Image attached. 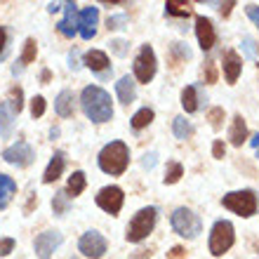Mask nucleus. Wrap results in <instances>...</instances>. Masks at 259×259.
Segmentation results:
<instances>
[{
    "mask_svg": "<svg viewBox=\"0 0 259 259\" xmlns=\"http://www.w3.org/2000/svg\"><path fill=\"white\" fill-rule=\"evenodd\" d=\"M80 104L85 116L92 120V123H106L113 118V104H111V97L106 90L97 88V85H88L80 95Z\"/></svg>",
    "mask_w": 259,
    "mask_h": 259,
    "instance_id": "f257e3e1",
    "label": "nucleus"
},
{
    "mask_svg": "<svg viewBox=\"0 0 259 259\" xmlns=\"http://www.w3.org/2000/svg\"><path fill=\"white\" fill-rule=\"evenodd\" d=\"M130 163V149L123 142H111L99 151V167L106 175H123Z\"/></svg>",
    "mask_w": 259,
    "mask_h": 259,
    "instance_id": "f03ea898",
    "label": "nucleus"
},
{
    "mask_svg": "<svg viewBox=\"0 0 259 259\" xmlns=\"http://www.w3.org/2000/svg\"><path fill=\"white\" fill-rule=\"evenodd\" d=\"M233 243H236V229H233L231 222H229V219H219V222H214V226H212V231H210V243H207L210 254L222 257L224 252L231 250Z\"/></svg>",
    "mask_w": 259,
    "mask_h": 259,
    "instance_id": "7ed1b4c3",
    "label": "nucleus"
},
{
    "mask_svg": "<svg viewBox=\"0 0 259 259\" xmlns=\"http://www.w3.org/2000/svg\"><path fill=\"white\" fill-rule=\"evenodd\" d=\"M156 219H158V207H142V210L132 217V222H130L125 238H127L130 243H142V240L153 231Z\"/></svg>",
    "mask_w": 259,
    "mask_h": 259,
    "instance_id": "20e7f679",
    "label": "nucleus"
},
{
    "mask_svg": "<svg viewBox=\"0 0 259 259\" xmlns=\"http://www.w3.org/2000/svg\"><path fill=\"white\" fill-rule=\"evenodd\" d=\"M222 205H224L226 210L240 214V217H252L259 207V200H257V193H254L252 189H243V191L226 193V196L222 198Z\"/></svg>",
    "mask_w": 259,
    "mask_h": 259,
    "instance_id": "39448f33",
    "label": "nucleus"
},
{
    "mask_svg": "<svg viewBox=\"0 0 259 259\" xmlns=\"http://www.w3.org/2000/svg\"><path fill=\"white\" fill-rule=\"evenodd\" d=\"M170 224H172V229H175L179 236H184V238H196L198 233L203 231L200 217H198L193 210H189V207H177V210L172 212Z\"/></svg>",
    "mask_w": 259,
    "mask_h": 259,
    "instance_id": "423d86ee",
    "label": "nucleus"
},
{
    "mask_svg": "<svg viewBox=\"0 0 259 259\" xmlns=\"http://www.w3.org/2000/svg\"><path fill=\"white\" fill-rule=\"evenodd\" d=\"M135 78L139 82H151L156 75V52L151 45H142L135 57Z\"/></svg>",
    "mask_w": 259,
    "mask_h": 259,
    "instance_id": "0eeeda50",
    "label": "nucleus"
},
{
    "mask_svg": "<svg viewBox=\"0 0 259 259\" xmlns=\"http://www.w3.org/2000/svg\"><path fill=\"white\" fill-rule=\"evenodd\" d=\"M78 250L90 259H102L104 252H106V238L99 231L82 233V238L78 240Z\"/></svg>",
    "mask_w": 259,
    "mask_h": 259,
    "instance_id": "6e6552de",
    "label": "nucleus"
},
{
    "mask_svg": "<svg viewBox=\"0 0 259 259\" xmlns=\"http://www.w3.org/2000/svg\"><path fill=\"white\" fill-rule=\"evenodd\" d=\"M123 189H118V186H104L102 191L97 193V205L109 214H118L120 207H123Z\"/></svg>",
    "mask_w": 259,
    "mask_h": 259,
    "instance_id": "1a4fd4ad",
    "label": "nucleus"
},
{
    "mask_svg": "<svg viewBox=\"0 0 259 259\" xmlns=\"http://www.w3.org/2000/svg\"><path fill=\"white\" fill-rule=\"evenodd\" d=\"M3 158H5L10 165H17V167H28V165L33 163V149L28 146L26 142H17L12 144V146H7L5 151H3Z\"/></svg>",
    "mask_w": 259,
    "mask_h": 259,
    "instance_id": "9d476101",
    "label": "nucleus"
},
{
    "mask_svg": "<svg viewBox=\"0 0 259 259\" xmlns=\"http://www.w3.org/2000/svg\"><path fill=\"white\" fill-rule=\"evenodd\" d=\"M62 240H64V236L59 231H45V233H40V236L35 238V243H33L35 254H38L40 259H50V257H52V252L62 245Z\"/></svg>",
    "mask_w": 259,
    "mask_h": 259,
    "instance_id": "9b49d317",
    "label": "nucleus"
},
{
    "mask_svg": "<svg viewBox=\"0 0 259 259\" xmlns=\"http://www.w3.org/2000/svg\"><path fill=\"white\" fill-rule=\"evenodd\" d=\"M97 21H99V10L97 7H85L78 14V31L85 40H92L97 33Z\"/></svg>",
    "mask_w": 259,
    "mask_h": 259,
    "instance_id": "f8f14e48",
    "label": "nucleus"
},
{
    "mask_svg": "<svg viewBox=\"0 0 259 259\" xmlns=\"http://www.w3.org/2000/svg\"><path fill=\"white\" fill-rule=\"evenodd\" d=\"M196 35H198V42H200L203 52L212 50V48H214V42H217L214 26H212V21L205 19V17H198V19H196Z\"/></svg>",
    "mask_w": 259,
    "mask_h": 259,
    "instance_id": "ddd939ff",
    "label": "nucleus"
},
{
    "mask_svg": "<svg viewBox=\"0 0 259 259\" xmlns=\"http://www.w3.org/2000/svg\"><path fill=\"white\" fill-rule=\"evenodd\" d=\"M64 19L57 24L59 33L66 35V38H73V33L78 31V10H75V3H64Z\"/></svg>",
    "mask_w": 259,
    "mask_h": 259,
    "instance_id": "4468645a",
    "label": "nucleus"
},
{
    "mask_svg": "<svg viewBox=\"0 0 259 259\" xmlns=\"http://www.w3.org/2000/svg\"><path fill=\"white\" fill-rule=\"evenodd\" d=\"M224 75H226V82L229 85H233V82L238 80V75H240V71H243V59L238 57V52L236 50H229L224 55Z\"/></svg>",
    "mask_w": 259,
    "mask_h": 259,
    "instance_id": "2eb2a0df",
    "label": "nucleus"
},
{
    "mask_svg": "<svg viewBox=\"0 0 259 259\" xmlns=\"http://www.w3.org/2000/svg\"><path fill=\"white\" fill-rule=\"evenodd\" d=\"M85 66L99 75H106L111 62H109V57H106V52H102V50H90L88 55H85Z\"/></svg>",
    "mask_w": 259,
    "mask_h": 259,
    "instance_id": "dca6fc26",
    "label": "nucleus"
},
{
    "mask_svg": "<svg viewBox=\"0 0 259 259\" xmlns=\"http://www.w3.org/2000/svg\"><path fill=\"white\" fill-rule=\"evenodd\" d=\"M64 167H66V156H64V151H55V156H52V160H50L48 170H45V175H42V182H45V184L57 182V179L62 177Z\"/></svg>",
    "mask_w": 259,
    "mask_h": 259,
    "instance_id": "f3484780",
    "label": "nucleus"
},
{
    "mask_svg": "<svg viewBox=\"0 0 259 259\" xmlns=\"http://www.w3.org/2000/svg\"><path fill=\"white\" fill-rule=\"evenodd\" d=\"M182 106L186 113H196L200 109V88L198 85H189L182 92Z\"/></svg>",
    "mask_w": 259,
    "mask_h": 259,
    "instance_id": "a211bd4d",
    "label": "nucleus"
},
{
    "mask_svg": "<svg viewBox=\"0 0 259 259\" xmlns=\"http://www.w3.org/2000/svg\"><path fill=\"white\" fill-rule=\"evenodd\" d=\"M116 92H118V99L123 104H132L137 97V88H135V80L130 75H123L120 80L116 82Z\"/></svg>",
    "mask_w": 259,
    "mask_h": 259,
    "instance_id": "6ab92c4d",
    "label": "nucleus"
},
{
    "mask_svg": "<svg viewBox=\"0 0 259 259\" xmlns=\"http://www.w3.org/2000/svg\"><path fill=\"white\" fill-rule=\"evenodd\" d=\"M229 139L233 146H243V142L247 139V125L243 120V116H233L231 130H229Z\"/></svg>",
    "mask_w": 259,
    "mask_h": 259,
    "instance_id": "aec40b11",
    "label": "nucleus"
},
{
    "mask_svg": "<svg viewBox=\"0 0 259 259\" xmlns=\"http://www.w3.org/2000/svg\"><path fill=\"white\" fill-rule=\"evenodd\" d=\"M14 193H17V182L7 175H0V210H5L10 205Z\"/></svg>",
    "mask_w": 259,
    "mask_h": 259,
    "instance_id": "412c9836",
    "label": "nucleus"
},
{
    "mask_svg": "<svg viewBox=\"0 0 259 259\" xmlns=\"http://www.w3.org/2000/svg\"><path fill=\"white\" fill-rule=\"evenodd\" d=\"M55 111L59 113L62 118H68L73 116V92H68V90H62L55 99Z\"/></svg>",
    "mask_w": 259,
    "mask_h": 259,
    "instance_id": "4be33fe9",
    "label": "nucleus"
},
{
    "mask_svg": "<svg viewBox=\"0 0 259 259\" xmlns=\"http://www.w3.org/2000/svg\"><path fill=\"white\" fill-rule=\"evenodd\" d=\"M14 132V113L12 109H10V104H0V135L5 137V139H10Z\"/></svg>",
    "mask_w": 259,
    "mask_h": 259,
    "instance_id": "5701e85b",
    "label": "nucleus"
},
{
    "mask_svg": "<svg viewBox=\"0 0 259 259\" xmlns=\"http://www.w3.org/2000/svg\"><path fill=\"white\" fill-rule=\"evenodd\" d=\"M35 55H38L35 40H33V38H26V42H24V50H21V57H19V66H14L12 73H21V68L26 66V64L35 62Z\"/></svg>",
    "mask_w": 259,
    "mask_h": 259,
    "instance_id": "b1692460",
    "label": "nucleus"
},
{
    "mask_svg": "<svg viewBox=\"0 0 259 259\" xmlns=\"http://www.w3.org/2000/svg\"><path fill=\"white\" fill-rule=\"evenodd\" d=\"M85 184H88V179H85V172H73L71 177H68V184H66V193H68V198L71 196H80L82 191H85Z\"/></svg>",
    "mask_w": 259,
    "mask_h": 259,
    "instance_id": "393cba45",
    "label": "nucleus"
},
{
    "mask_svg": "<svg viewBox=\"0 0 259 259\" xmlns=\"http://www.w3.org/2000/svg\"><path fill=\"white\" fill-rule=\"evenodd\" d=\"M172 132H175L177 139H189V137L193 135V127L184 116H177L175 120H172Z\"/></svg>",
    "mask_w": 259,
    "mask_h": 259,
    "instance_id": "a878e982",
    "label": "nucleus"
},
{
    "mask_svg": "<svg viewBox=\"0 0 259 259\" xmlns=\"http://www.w3.org/2000/svg\"><path fill=\"white\" fill-rule=\"evenodd\" d=\"M68 207H71V198H68V193H66V191L55 193V198H52V212H55L57 217L66 214Z\"/></svg>",
    "mask_w": 259,
    "mask_h": 259,
    "instance_id": "bb28decb",
    "label": "nucleus"
},
{
    "mask_svg": "<svg viewBox=\"0 0 259 259\" xmlns=\"http://www.w3.org/2000/svg\"><path fill=\"white\" fill-rule=\"evenodd\" d=\"M151 120H153V111H151L149 106H144V109H139L135 116H132L130 123H132V127L135 130H144L146 125H151Z\"/></svg>",
    "mask_w": 259,
    "mask_h": 259,
    "instance_id": "cd10ccee",
    "label": "nucleus"
},
{
    "mask_svg": "<svg viewBox=\"0 0 259 259\" xmlns=\"http://www.w3.org/2000/svg\"><path fill=\"white\" fill-rule=\"evenodd\" d=\"M184 175V167L177 163V160H170L167 167H165V184H177L179 179Z\"/></svg>",
    "mask_w": 259,
    "mask_h": 259,
    "instance_id": "c85d7f7f",
    "label": "nucleus"
},
{
    "mask_svg": "<svg viewBox=\"0 0 259 259\" xmlns=\"http://www.w3.org/2000/svg\"><path fill=\"white\" fill-rule=\"evenodd\" d=\"M165 12L170 14V17H189V14H191V7L186 5V3L167 0V3H165Z\"/></svg>",
    "mask_w": 259,
    "mask_h": 259,
    "instance_id": "c756f323",
    "label": "nucleus"
},
{
    "mask_svg": "<svg viewBox=\"0 0 259 259\" xmlns=\"http://www.w3.org/2000/svg\"><path fill=\"white\" fill-rule=\"evenodd\" d=\"M130 24L127 14H111L109 19H106V26H109V31H118V28H125Z\"/></svg>",
    "mask_w": 259,
    "mask_h": 259,
    "instance_id": "7c9ffc66",
    "label": "nucleus"
},
{
    "mask_svg": "<svg viewBox=\"0 0 259 259\" xmlns=\"http://www.w3.org/2000/svg\"><path fill=\"white\" fill-rule=\"evenodd\" d=\"M42 113H45V97H33L31 99V116L33 118H40Z\"/></svg>",
    "mask_w": 259,
    "mask_h": 259,
    "instance_id": "2f4dec72",
    "label": "nucleus"
},
{
    "mask_svg": "<svg viewBox=\"0 0 259 259\" xmlns=\"http://www.w3.org/2000/svg\"><path fill=\"white\" fill-rule=\"evenodd\" d=\"M24 92H21V88H12V104H10V109H12V113L17 116L21 111V106H24Z\"/></svg>",
    "mask_w": 259,
    "mask_h": 259,
    "instance_id": "473e14b6",
    "label": "nucleus"
},
{
    "mask_svg": "<svg viewBox=\"0 0 259 259\" xmlns=\"http://www.w3.org/2000/svg\"><path fill=\"white\" fill-rule=\"evenodd\" d=\"M243 50H245V55L250 57V59H254V57L259 55V45L252 38H245V40H243Z\"/></svg>",
    "mask_w": 259,
    "mask_h": 259,
    "instance_id": "72a5a7b5",
    "label": "nucleus"
},
{
    "mask_svg": "<svg viewBox=\"0 0 259 259\" xmlns=\"http://www.w3.org/2000/svg\"><path fill=\"white\" fill-rule=\"evenodd\" d=\"M12 250H14V240L12 238H3V240H0V257H7Z\"/></svg>",
    "mask_w": 259,
    "mask_h": 259,
    "instance_id": "f704fd0d",
    "label": "nucleus"
},
{
    "mask_svg": "<svg viewBox=\"0 0 259 259\" xmlns=\"http://www.w3.org/2000/svg\"><path fill=\"white\" fill-rule=\"evenodd\" d=\"M222 118H224V111L222 109H212L210 111V120H212V127L214 130L222 127Z\"/></svg>",
    "mask_w": 259,
    "mask_h": 259,
    "instance_id": "c9c22d12",
    "label": "nucleus"
},
{
    "mask_svg": "<svg viewBox=\"0 0 259 259\" xmlns=\"http://www.w3.org/2000/svg\"><path fill=\"white\" fill-rule=\"evenodd\" d=\"M111 50H113L118 57H125V52H127V42L125 40H111Z\"/></svg>",
    "mask_w": 259,
    "mask_h": 259,
    "instance_id": "e433bc0d",
    "label": "nucleus"
},
{
    "mask_svg": "<svg viewBox=\"0 0 259 259\" xmlns=\"http://www.w3.org/2000/svg\"><path fill=\"white\" fill-rule=\"evenodd\" d=\"M245 12H247V17H250V19L254 21V26L259 28V7H257V5H247V7H245Z\"/></svg>",
    "mask_w": 259,
    "mask_h": 259,
    "instance_id": "4c0bfd02",
    "label": "nucleus"
},
{
    "mask_svg": "<svg viewBox=\"0 0 259 259\" xmlns=\"http://www.w3.org/2000/svg\"><path fill=\"white\" fill-rule=\"evenodd\" d=\"M68 66L73 68V71L80 68V62H78V50H71V52H68Z\"/></svg>",
    "mask_w": 259,
    "mask_h": 259,
    "instance_id": "58836bf2",
    "label": "nucleus"
},
{
    "mask_svg": "<svg viewBox=\"0 0 259 259\" xmlns=\"http://www.w3.org/2000/svg\"><path fill=\"white\" fill-rule=\"evenodd\" d=\"M212 156H214V158H224V142H219V139H217V142L212 144Z\"/></svg>",
    "mask_w": 259,
    "mask_h": 259,
    "instance_id": "ea45409f",
    "label": "nucleus"
},
{
    "mask_svg": "<svg viewBox=\"0 0 259 259\" xmlns=\"http://www.w3.org/2000/svg\"><path fill=\"white\" fill-rule=\"evenodd\" d=\"M5 48H7V28L0 26V57L5 55Z\"/></svg>",
    "mask_w": 259,
    "mask_h": 259,
    "instance_id": "a19ab883",
    "label": "nucleus"
},
{
    "mask_svg": "<svg viewBox=\"0 0 259 259\" xmlns=\"http://www.w3.org/2000/svg\"><path fill=\"white\" fill-rule=\"evenodd\" d=\"M142 165L144 167H156V153H146V156H144V160H142Z\"/></svg>",
    "mask_w": 259,
    "mask_h": 259,
    "instance_id": "79ce46f5",
    "label": "nucleus"
},
{
    "mask_svg": "<svg viewBox=\"0 0 259 259\" xmlns=\"http://www.w3.org/2000/svg\"><path fill=\"white\" fill-rule=\"evenodd\" d=\"M175 52H177L179 57H186V59L191 57V50H189V48H182V42H175Z\"/></svg>",
    "mask_w": 259,
    "mask_h": 259,
    "instance_id": "37998d69",
    "label": "nucleus"
},
{
    "mask_svg": "<svg viewBox=\"0 0 259 259\" xmlns=\"http://www.w3.org/2000/svg\"><path fill=\"white\" fill-rule=\"evenodd\" d=\"M217 80V73H214V66L212 64H207V82H214Z\"/></svg>",
    "mask_w": 259,
    "mask_h": 259,
    "instance_id": "c03bdc74",
    "label": "nucleus"
},
{
    "mask_svg": "<svg viewBox=\"0 0 259 259\" xmlns=\"http://www.w3.org/2000/svg\"><path fill=\"white\" fill-rule=\"evenodd\" d=\"M59 10H64V5H57V3H50L48 5V12H52V14L59 12Z\"/></svg>",
    "mask_w": 259,
    "mask_h": 259,
    "instance_id": "a18cd8bd",
    "label": "nucleus"
},
{
    "mask_svg": "<svg viewBox=\"0 0 259 259\" xmlns=\"http://www.w3.org/2000/svg\"><path fill=\"white\" fill-rule=\"evenodd\" d=\"M182 252H184V250H182V247H172L170 257H182Z\"/></svg>",
    "mask_w": 259,
    "mask_h": 259,
    "instance_id": "49530a36",
    "label": "nucleus"
},
{
    "mask_svg": "<svg viewBox=\"0 0 259 259\" xmlns=\"http://www.w3.org/2000/svg\"><path fill=\"white\" fill-rule=\"evenodd\" d=\"M40 78H42V82H48L50 78H52V73H50L48 68H45V71H42V73H40Z\"/></svg>",
    "mask_w": 259,
    "mask_h": 259,
    "instance_id": "de8ad7c7",
    "label": "nucleus"
},
{
    "mask_svg": "<svg viewBox=\"0 0 259 259\" xmlns=\"http://www.w3.org/2000/svg\"><path fill=\"white\" fill-rule=\"evenodd\" d=\"M231 7H233V3H226V5H222V14H229V12H231Z\"/></svg>",
    "mask_w": 259,
    "mask_h": 259,
    "instance_id": "09e8293b",
    "label": "nucleus"
},
{
    "mask_svg": "<svg viewBox=\"0 0 259 259\" xmlns=\"http://www.w3.org/2000/svg\"><path fill=\"white\" fill-rule=\"evenodd\" d=\"M50 137H52V139H55V137H59V127H52V130H50Z\"/></svg>",
    "mask_w": 259,
    "mask_h": 259,
    "instance_id": "8fccbe9b",
    "label": "nucleus"
},
{
    "mask_svg": "<svg viewBox=\"0 0 259 259\" xmlns=\"http://www.w3.org/2000/svg\"><path fill=\"white\" fill-rule=\"evenodd\" d=\"M250 144H252V146H259V135H254L252 139H250Z\"/></svg>",
    "mask_w": 259,
    "mask_h": 259,
    "instance_id": "3c124183",
    "label": "nucleus"
}]
</instances>
